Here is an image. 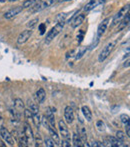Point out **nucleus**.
I'll use <instances>...</instances> for the list:
<instances>
[{"label":"nucleus","mask_w":130,"mask_h":147,"mask_svg":"<svg viewBox=\"0 0 130 147\" xmlns=\"http://www.w3.org/2000/svg\"><path fill=\"white\" fill-rule=\"evenodd\" d=\"M65 25V21L64 20H59L57 22V24L54 27L51 28V30L49 31L46 34V38H45V42L46 43H50L55 37H57V35H59L61 33V31L63 30Z\"/></svg>","instance_id":"f257e3e1"},{"label":"nucleus","mask_w":130,"mask_h":147,"mask_svg":"<svg viewBox=\"0 0 130 147\" xmlns=\"http://www.w3.org/2000/svg\"><path fill=\"white\" fill-rule=\"evenodd\" d=\"M57 0H39L38 2L35 3L33 6L30 7V13L34 14V13L40 12V11L44 10V9L50 7L51 5H53Z\"/></svg>","instance_id":"f03ea898"},{"label":"nucleus","mask_w":130,"mask_h":147,"mask_svg":"<svg viewBox=\"0 0 130 147\" xmlns=\"http://www.w3.org/2000/svg\"><path fill=\"white\" fill-rule=\"evenodd\" d=\"M116 43H117V40L115 39V40L110 41L109 43H107V44L103 47V49H102L101 52H100L99 56H98V61L103 62L107 59V57L110 55V53L112 52V50L114 49V47L116 46Z\"/></svg>","instance_id":"7ed1b4c3"},{"label":"nucleus","mask_w":130,"mask_h":147,"mask_svg":"<svg viewBox=\"0 0 130 147\" xmlns=\"http://www.w3.org/2000/svg\"><path fill=\"white\" fill-rule=\"evenodd\" d=\"M127 12H129V4L123 6L117 13H116L113 20H112V26H115V25L119 24V22L123 19V17L125 16Z\"/></svg>","instance_id":"20e7f679"},{"label":"nucleus","mask_w":130,"mask_h":147,"mask_svg":"<svg viewBox=\"0 0 130 147\" xmlns=\"http://www.w3.org/2000/svg\"><path fill=\"white\" fill-rule=\"evenodd\" d=\"M0 136H1V138L3 139L4 142H6L7 144L10 145V146H13V145L15 144L13 136L5 127H1V128H0Z\"/></svg>","instance_id":"39448f33"},{"label":"nucleus","mask_w":130,"mask_h":147,"mask_svg":"<svg viewBox=\"0 0 130 147\" xmlns=\"http://www.w3.org/2000/svg\"><path fill=\"white\" fill-rule=\"evenodd\" d=\"M58 127H59V132H60V136L62 137V139L70 140V132L67 127V124L65 123V121H63L62 119L59 120Z\"/></svg>","instance_id":"423d86ee"},{"label":"nucleus","mask_w":130,"mask_h":147,"mask_svg":"<svg viewBox=\"0 0 130 147\" xmlns=\"http://www.w3.org/2000/svg\"><path fill=\"white\" fill-rule=\"evenodd\" d=\"M23 134L26 137V140L28 145H31L32 143H34V134H33L32 128L30 127V125L28 123H25L24 128H23Z\"/></svg>","instance_id":"0eeeda50"},{"label":"nucleus","mask_w":130,"mask_h":147,"mask_svg":"<svg viewBox=\"0 0 130 147\" xmlns=\"http://www.w3.org/2000/svg\"><path fill=\"white\" fill-rule=\"evenodd\" d=\"M32 33H33L32 29H26V30L22 31V32L18 35V37H17V43H18L19 45H22L24 44V43H26L27 41H28V39L31 37Z\"/></svg>","instance_id":"6e6552de"},{"label":"nucleus","mask_w":130,"mask_h":147,"mask_svg":"<svg viewBox=\"0 0 130 147\" xmlns=\"http://www.w3.org/2000/svg\"><path fill=\"white\" fill-rule=\"evenodd\" d=\"M55 111H56V109L53 108V107H47L46 113H45V117L48 121L49 126L53 127V128H55Z\"/></svg>","instance_id":"1a4fd4ad"},{"label":"nucleus","mask_w":130,"mask_h":147,"mask_svg":"<svg viewBox=\"0 0 130 147\" xmlns=\"http://www.w3.org/2000/svg\"><path fill=\"white\" fill-rule=\"evenodd\" d=\"M109 22H110V19L105 18L104 20H102V22L99 24V26H98V28H97V37H96V39H97L98 41H99V38H101V37L103 36L104 33H105Z\"/></svg>","instance_id":"9d476101"},{"label":"nucleus","mask_w":130,"mask_h":147,"mask_svg":"<svg viewBox=\"0 0 130 147\" xmlns=\"http://www.w3.org/2000/svg\"><path fill=\"white\" fill-rule=\"evenodd\" d=\"M22 6H16V7H13V8L9 9L7 12L4 13V18L5 19H12L14 18L15 16L19 14L20 12H22Z\"/></svg>","instance_id":"9b49d317"},{"label":"nucleus","mask_w":130,"mask_h":147,"mask_svg":"<svg viewBox=\"0 0 130 147\" xmlns=\"http://www.w3.org/2000/svg\"><path fill=\"white\" fill-rule=\"evenodd\" d=\"M64 118L65 121L68 123V124H71L74 121V111L72 109V107L70 106H66L64 109Z\"/></svg>","instance_id":"f8f14e48"},{"label":"nucleus","mask_w":130,"mask_h":147,"mask_svg":"<svg viewBox=\"0 0 130 147\" xmlns=\"http://www.w3.org/2000/svg\"><path fill=\"white\" fill-rule=\"evenodd\" d=\"M84 20H85V14L84 13H80L77 16L73 17V20L70 21L71 23H69V24H71L72 28H77L79 25H81L84 22Z\"/></svg>","instance_id":"ddd939ff"},{"label":"nucleus","mask_w":130,"mask_h":147,"mask_svg":"<svg viewBox=\"0 0 130 147\" xmlns=\"http://www.w3.org/2000/svg\"><path fill=\"white\" fill-rule=\"evenodd\" d=\"M104 1H106V0H90L89 2L84 6L83 10L85 11V12H89V11H91L92 9H94L95 7H97L98 5H100L101 3H103Z\"/></svg>","instance_id":"4468645a"},{"label":"nucleus","mask_w":130,"mask_h":147,"mask_svg":"<svg viewBox=\"0 0 130 147\" xmlns=\"http://www.w3.org/2000/svg\"><path fill=\"white\" fill-rule=\"evenodd\" d=\"M47 129H48L49 131V134H50L51 138H52V140L55 142V144L56 145H60V136L58 135V133H57V131L55 130V128H53V127L51 126H48L47 127Z\"/></svg>","instance_id":"2eb2a0df"},{"label":"nucleus","mask_w":130,"mask_h":147,"mask_svg":"<svg viewBox=\"0 0 130 147\" xmlns=\"http://www.w3.org/2000/svg\"><path fill=\"white\" fill-rule=\"evenodd\" d=\"M35 96H36V100L38 101L39 104H42L45 101V98H46V92H45V90L43 88H39L36 91Z\"/></svg>","instance_id":"dca6fc26"},{"label":"nucleus","mask_w":130,"mask_h":147,"mask_svg":"<svg viewBox=\"0 0 130 147\" xmlns=\"http://www.w3.org/2000/svg\"><path fill=\"white\" fill-rule=\"evenodd\" d=\"M129 19H130L129 12H127L125 16L123 17V19H122L119 22V24H118V31H122L123 29H125L126 27L129 25Z\"/></svg>","instance_id":"f3484780"},{"label":"nucleus","mask_w":130,"mask_h":147,"mask_svg":"<svg viewBox=\"0 0 130 147\" xmlns=\"http://www.w3.org/2000/svg\"><path fill=\"white\" fill-rule=\"evenodd\" d=\"M72 143H73V146H75V147L84 146L83 141L81 140L79 134H77V133H74V134L72 135Z\"/></svg>","instance_id":"a211bd4d"},{"label":"nucleus","mask_w":130,"mask_h":147,"mask_svg":"<svg viewBox=\"0 0 130 147\" xmlns=\"http://www.w3.org/2000/svg\"><path fill=\"white\" fill-rule=\"evenodd\" d=\"M81 110H82V113H83V115H84V117H85V119L87 121H91L92 120V112H91V110H90V108L88 106H82V108H81Z\"/></svg>","instance_id":"6ab92c4d"},{"label":"nucleus","mask_w":130,"mask_h":147,"mask_svg":"<svg viewBox=\"0 0 130 147\" xmlns=\"http://www.w3.org/2000/svg\"><path fill=\"white\" fill-rule=\"evenodd\" d=\"M108 143H109V146H113V147H119V146H122L121 141L118 140L116 137L114 136H109L108 137Z\"/></svg>","instance_id":"aec40b11"},{"label":"nucleus","mask_w":130,"mask_h":147,"mask_svg":"<svg viewBox=\"0 0 130 147\" xmlns=\"http://www.w3.org/2000/svg\"><path fill=\"white\" fill-rule=\"evenodd\" d=\"M14 109L20 113L22 110H24V104H23V101L21 100V99H19V98H17L16 100L14 101Z\"/></svg>","instance_id":"412c9836"},{"label":"nucleus","mask_w":130,"mask_h":147,"mask_svg":"<svg viewBox=\"0 0 130 147\" xmlns=\"http://www.w3.org/2000/svg\"><path fill=\"white\" fill-rule=\"evenodd\" d=\"M28 106H29V110H30V112H31V114H37V113H39V108H38V106H37L35 103H33V102H31V101H29V103H28Z\"/></svg>","instance_id":"4be33fe9"},{"label":"nucleus","mask_w":130,"mask_h":147,"mask_svg":"<svg viewBox=\"0 0 130 147\" xmlns=\"http://www.w3.org/2000/svg\"><path fill=\"white\" fill-rule=\"evenodd\" d=\"M34 143H35V146H37V147L42 146L43 141H42V138H41V135L39 134L38 132L34 135Z\"/></svg>","instance_id":"5701e85b"},{"label":"nucleus","mask_w":130,"mask_h":147,"mask_svg":"<svg viewBox=\"0 0 130 147\" xmlns=\"http://www.w3.org/2000/svg\"><path fill=\"white\" fill-rule=\"evenodd\" d=\"M87 50H88L87 47H80L79 50H78V53L76 54V56H75V59H80V58L86 53Z\"/></svg>","instance_id":"b1692460"},{"label":"nucleus","mask_w":130,"mask_h":147,"mask_svg":"<svg viewBox=\"0 0 130 147\" xmlns=\"http://www.w3.org/2000/svg\"><path fill=\"white\" fill-rule=\"evenodd\" d=\"M96 127H97L98 131H100V132H103V131L106 130V125L102 120H98L96 122Z\"/></svg>","instance_id":"393cba45"},{"label":"nucleus","mask_w":130,"mask_h":147,"mask_svg":"<svg viewBox=\"0 0 130 147\" xmlns=\"http://www.w3.org/2000/svg\"><path fill=\"white\" fill-rule=\"evenodd\" d=\"M115 137L119 141H121V142H124V141H125V139H126V134L123 132V131L118 130L117 132H116V136Z\"/></svg>","instance_id":"a878e982"},{"label":"nucleus","mask_w":130,"mask_h":147,"mask_svg":"<svg viewBox=\"0 0 130 147\" xmlns=\"http://www.w3.org/2000/svg\"><path fill=\"white\" fill-rule=\"evenodd\" d=\"M39 0H26V1H24V3H23V8H29V7L33 6V5L35 4V3L38 2Z\"/></svg>","instance_id":"bb28decb"},{"label":"nucleus","mask_w":130,"mask_h":147,"mask_svg":"<svg viewBox=\"0 0 130 147\" xmlns=\"http://www.w3.org/2000/svg\"><path fill=\"white\" fill-rule=\"evenodd\" d=\"M44 144L46 147H54L56 146L55 142L52 140V138H49V137H45L44 138Z\"/></svg>","instance_id":"cd10ccee"},{"label":"nucleus","mask_w":130,"mask_h":147,"mask_svg":"<svg viewBox=\"0 0 130 147\" xmlns=\"http://www.w3.org/2000/svg\"><path fill=\"white\" fill-rule=\"evenodd\" d=\"M120 120H121L122 124L125 126V125L129 124V115L127 114H121L120 115Z\"/></svg>","instance_id":"c85d7f7f"},{"label":"nucleus","mask_w":130,"mask_h":147,"mask_svg":"<svg viewBox=\"0 0 130 147\" xmlns=\"http://www.w3.org/2000/svg\"><path fill=\"white\" fill-rule=\"evenodd\" d=\"M38 22H39V19L38 18L32 19V20H30L28 23H27V27H28V28H30V29H33L35 26H36Z\"/></svg>","instance_id":"c756f323"},{"label":"nucleus","mask_w":130,"mask_h":147,"mask_svg":"<svg viewBox=\"0 0 130 147\" xmlns=\"http://www.w3.org/2000/svg\"><path fill=\"white\" fill-rule=\"evenodd\" d=\"M19 143H20V146L22 147H26L28 146V143H27V140H26V137L24 136V134H22L20 136V138H19Z\"/></svg>","instance_id":"7c9ffc66"},{"label":"nucleus","mask_w":130,"mask_h":147,"mask_svg":"<svg viewBox=\"0 0 130 147\" xmlns=\"http://www.w3.org/2000/svg\"><path fill=\"white\" fill-rule=\"evenodd\" d=\"M23 112H24V117L27 121H32V114H31L29 109H24Z\"/></svg>","instance_id":"2f4dec72"},{"label":"nucleus","mask_w":130,"mask_h":147,"mask_svg":"<svg viewBox=\"0 0 130 147\" xmlns=\"http://www.w3.org/2000/svg\"><path fill=\"white\" fill-rule=\"evenodd\" d=\"M84 34H85V32H84L83 30H80L79 31V33H78V35H77V41H78V43H81V41L83 40Z\"/></svg>","instance_id":"473e14b6"},{"label":"nucleus","mask_w":130,"mask_h":147,"mask_svg":"<svg viewBox=\"0 0 130 147\" xmlns=\"http://www.w3.org/2000/svg\"><path fill=\"white\" fill-rule=\"evenodd\" d=\"M39 31H40L41 35L44 34L45 31H46V24H45V23H41V24L39 25Z\"/></svg>","instance_id":"72a5a7b5"},{"label":"nucleus","mask_w":130,"mask_h":147,"mask_svg":"<svg viewBox=\"0 0 130 147\" xmlns=\"http://www.w3.org/2000/svg\"><path fill=\"white\" fill-rule=\"evenodd\" d=\"M60 145L63 147H70V140H66V139H62V142H60Z\"/></svg>","instance_id":"f704fd0d"},{"label":"nucleus","mask_w":130,"mask_h":147,"mask_svg":"<svg viewBox=\"0 0 130 147\" xmlns=\"http://www.w3.org/2000/svg\"><path fill=\"white\" fill-rule=\"evenodd\" d=\"M0 146H2V147H5V146H6V144H5V143L3 142V141H1V140H0Z\"/></svg>","instance_id":"c9c22d12"},{"label":"nucleus","mask_w":130,"mask_h":147,"mask_svg":"<svg viewBox=\"0 0 130 147\" xmlns=\"http://www.w3.org/2000/svg\"><path fill=\"white\" fill-rule=\"evenodd\" d=\"M59 2H65V1H70V0H58Z\"/></svg>","instance_id":"e433bc0d"},{"label":"nucleus","mask_w":130,"mask_h":147,"mask_svg":"<svg viewBox=\"0 0 130 147\" xmlns=\"http://www.w3.org/2000/svg\"><path fill=\"white\" fill-rule=\"evenodd\" d=\"M9 2H14V1H17V0H8Z\"/></svg>","instance_id":"4c0bfd02"}]
</instances>
